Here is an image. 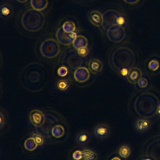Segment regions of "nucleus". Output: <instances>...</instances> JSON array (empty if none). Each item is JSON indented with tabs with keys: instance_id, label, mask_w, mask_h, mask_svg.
<instances>
[{
	"instance_id": "1",
	"label": "nucleus",
	"mask_w": 160,
	"mask_h": 160,
	"mask_svg": "<svg viewBox=\"0 0 160 160\" xmlns=\"http://www.w3.org/2000/svg\"><path fill=\"white\" fill-rule=\"evenodd\" d=\"M19 79L22 86L28 91H41L46 84L47 71L42 64L31 62L22 69Z\"/></svg>"
},
{
	"instance_id": "2",
	"label": "nucleus",
	"mask_w": 160,
	"mask_h": 160,
	"mask_svg": "<svg viewBox=\"0 0 160 160\" xmlns=\"http://www.w3.org/2000/svg\"><path fill=\"white\" fill-rule=\"evenodd\" d=\"M108 59L110 68L118 73L122 68L130 69L134 66L136 56L132 49L121 44L114 46L109 50Z\"/></svg>"
},
{
	"instance_id": "3",
	"label": "nucleus",
	"mask_w": 160,
	"mask_h": 160,
	"mask_svg": "<svg viewBox=\"0 0 160 160\" xmlns=\"http://www.w3.org/2000/svg\"><path fill=\"white\" fill-rule=\"evenodd\" d=\"M160 103V98L156 92L149 89L141 90L135 93L129 101V105H142L143 107L136 114L138 118H150L156 116V111L149 106L157 109Z\"/></svg>"
},
{
	"instance_id": "4",
	"label": "nucleus",
	"mask_w": 160,
	"mask_h": 160,
	"mask_svg": "<svg viewBox=\"0 0 160 160\" xmlns=\"http://www.w3.org/2000/svg\"><path fill=\"white\" fill-rule=\"evenodd\" d=\"M46 21L44 12L32 8L23 9L18 16L19 24L23 30L31 34L41 31L44 28Z\"/></svg>"
},
{
	"instance_id": "5",
	"label": "nucleus",
	"mask_w": 160,
	"mask_h": 160,
	"mask_svg": "<svg viewBox=\"0 0 160 160\" xmlns=\"http://www.w3.org/2000/svg\"><path fill=\"white\" fill-rule=\"evenodd\" d=\"M61 47L57 39L48 38L44 39L40 44L39 52L41 55L48 59H53L57 58L60 53Z\"/></svg>"
},
{
	"instance_id": "6",
	"label": "nucleus",
	"mask_w": 160,
	"mask_h": 160,
	"mask_svg": "<svg viewBox=\"0 0 160 160\" xmlns=\"http://www.w3.org/2000/svg\"><path fill=\"white\" fill-rule=\"evenodd\" d=\"M83 58L79 56L77 49L73 48H67L62 52L59 60L62 64L68 68L73 70L80 67L83 62Z\"/></svg>"
},
{
	"instance_id": "7",
	"label": "nucleus",
	"mask_w": 160,
	"mask_h": 160,
	"mask_svg": "<svg viewBox=\"0 0 160 160\" xmlns=\"http://www.w3.org/2000/svg\"><path fill=\"white\" fill-rule=\"evenodd\" d=\"M126 36L125 28L118 25L111 26L106 30L108 39L114 43H119L124 40Z\"/></svg>"
},
{
	"instance_id": "8",
	"label": "nucleus",
	"mask_w": 160,
	"mask_h": 160,
	"mask_svg": "<svg viewBox=\"0 0 160 160\" xmlns=\"http://www.w3.org/2000/svg\"><path fill=\"white\" fill-rule=\"evenodd\" d=\"M122 13L116 9H108L103 13V29L107 30L111 26L118 25V20Z\"/></svg>"
},
{
	"instance_id": "9",
	"label": "nucleus",
	"mask_w": 160,
	"mask_h": 160,
	"mask_svg": "<svg viewBox=\"0 0 160 160\" xmlns=\"http://www.w3.org/2000/svg\"><path fill=\"white\" fill-rule=\"evenodd\" d=\"M77 34L76 32L71 33L66 32L62 29V27H59L56 32V38L57 41L59 44L66 46L72 44Z\"/></svg>"
},
{
	"instance_id": "10",
	"label": "nucleus",
	"mask_w": 160,
	"mask_h": 160,
	"mask_svg": "<svg viewBox=\"0 0 160 160\" xmlns=\"http://www.w3.org/2000/svg\"><path fill=\"white\" fill-rule=\"evenodd\" d=\"M145 68L149 74L156 75L160 72V56L153 55L149 57L145 62Z\"/></svg>"
},
{
	"instance_id": "11",
	"label": "nucleus",
	"mask_w": 160,
	"mask_h": 160,
	"mask_svg": "<svg viewBox=\"0 0 160 160\" xmlns=\"http://www.w3.org/2000/svg\"><path fill=\"white\" fill-rule=\"evenodd\" d=\"M29 118L32 125L36 128H41L45 123V115L39 109H32L29 112Z\"/></svg>"
},
{
	"instance_id": "12",
	"label": "nucleus",
	"mask_w": 160,
	"mask_h": 160,
	"mask_svg": "<svg viewBox=\"0 0 160 160\" xmlns=\"http://www.w3.org/2000/svg\"><path fill=\"white\" fill-rule=\"evenodd\" d=\"M152 122L148 118H141L137 119L134 124V128L138 133H144L151 128Z\"/></svg>"
},
{
	"instance_id": "13",
	"label": "nucleus",
	"mask_w": 160,
	"mask_h": 160,
	"mask_svg": "<svg viewBox=\"0 0 160 160\" xmlns=\"http://www.w3.org/2000/svg\"><path fill=\"white\" fill-rule=\"evenodd\" d=\"M88 18L91 24L97 28L102 27L104 22L103 14L98 10L93 9L89 12Z\"/></svg>"
},
{
	"instance_id": "14",
	"label": "nucleus",
	"mask_w": 160,
	"mask_h": 160,
	"mask_svg": "<svg viewBox=\"0 0 160 160\" xmlns=\"http://www.w3.org/2000/svg\"><path fill=\"white\" fill-rule=\"evenodd\" d=\"M74 79L80 83L86 82L90 78V71L84 66H80L74 71Z\"/></svg>"
},
{
	"instance_id": "15",
	"label": "nucleus",
	"mask_w": 160,
	"mask_h": 160,
	"mask_svg": "<svg viewBox=\"0 0 160 160\" xmlns=\"http://www.w3.org/2000/svg\"><path fill=\"white\" fill-rule=\"evenodd\" d=\"M142 76V70L137 66H133L129 69V73L126 78L130 84L135 85Z\"/></svg>"
},
{
	"instance_id": "16",
	"label": "nucleus",
	"mask_w": 160,
	"mask_h": 160,
	"mask_svg": "<svg viewBox=\"0 0 160 160\" xmlns=\"http://www.w3.org/2000/svg\"><path fill=\"white\" fill-rule=\"evenodd\" d=\"M88 68L91 74H97L102 71L104 66L100 59L91 58L88 63Z\"/></svg>"
},
{
	"instance_id": "17",
	"label": "nucleus",
	"mask_w": 160,
	"mask_h": 160,
	"mask_svg": "<svg viewBox=\"0 0 160 160\" xmlns=\"http://www.w3.org/2000/svg\"><path fill=\"white\" fill-rule=\"evenodd\" d=\"M94 136L99 139H104L108 136L110 133L109 128L105 124H99L94 129Z\"/></svg>"
},
{
	"instance_id": "18",
	"label": "nucleus",
	"mask_w": 160,
	"mask_h": 160,
	"mask_svg": "<svg viewBox=\"0 0 160 160\" xmlns=\"http://www.w3.org/2000/svg\"><path fill=\"white\" fill-rule=\"evenodd\" d=\"M88 39L82 35H77L76 38H75L72 43V46L76 49L88 47Z\"/></svg>"
},
{
	"instance_id": "19",
	"label": "nucleus",
	"mask_w": 160,
	"mask_h": 160,
	"mask_svg": "<svg viewBox=\"0 0 160 160\" xmlns=\"http://www.w3.org/2000/svg\"><path fill=\"white\" fill-rule=\"evenodd\" d=\"M30 4L32 9L42 11L47 8L48 0H31Z\"/></svg>"
},
{
	"instance_id": "20",
	"label": "nucleus",
	"mask_w": 160,
	"mask_h": 160,
	"mask_svg": "<svg viewBox=\"0 0 160 160\" xmlns=\"http://www.w3.org/2000/svg\"><path fill=\"white\" fill-rule=\"evenodd\" d=\"M131 148L128 144H122L118 149V154L123 159H128L131 156Z\"/></svg>"
},
{
	"instance_id": "21",
	"label": "nucleus",
	"mask_w": 160,
	"mask_h": 160,
	"mask_svg": "<svg viewBox=\"0 0 160 160\" xmlns=\"http://www.w3.org/2000/svg\"><path fill=\"white\" fill-rule=\"evenodd\" d=\"M82 160H98V154L91 149H84L82 151Z\"/></svg>"
},
{
	"instance_id": "22",
	"label": "nucleus",
	"mask_w": 160,
	"mask_h": 160,
	"mask_svg": "<svg viewBox=\"0 0 160 160\" xmlns=\"http://www.w3.org/2000/svg\"><path fill=\"white\" fill-rule=\"evenodd\" d=\"M65 129L63 126L57 124L51 129V134L55 138H60L64 135Z\"/></svg>"
},
{
	"instance_id": "23",
	"label": "nucleus",
	"mask_w": 160,
	"mask_h": 160,
	"mask_svg": "<svg viewBox=\"0 0 160 160\" xmlns=\"http://www.w3.org/2000/svg\"><path fill=\"white\" fill-rule=\"evenodd\" d=\"M90 140V136L89 134L86 131L79 132L76 137V141L78 144L81 145L86 144Z\"/></svg>"
},
{
	"instance_id": "24",
	"label": "nucleus",
	"mask_w": 160,
	"mask_h": 160,
	"mask_svg": "<svg viewBox=\"0 0 160 160\" xmlns=\"http://www.w3.org/2000/svg\"><path fill=\"white\" fill-rule=\"evenodd\" d=\"M38 146V145L37 144L32 137H30L26 139L24 143V146L25 149L29 151H32L35 150Z\"/></svg>"
},
{
	"instance_id": "25",
	"label": "nucleus",
	"mask_w": 160,
	"mask_h": 160,
	"mask_svg": "<svg viewBox=\"0 0 160 160\" xmlns=\"http://www.w3.org/2000/svg\"><path fill=\"white\" fill-rule=\"evenodd\" d=\"M62 29L68 33L74 32L76 31V24L75 23L72 21H65L62 26H61Z\"/></svg>"
},
{
	"instance_id": "26",
	"label": "nucleus",
	"mask_w": 160,
	"mask_h": 160,
	"mask_svg": "<svg viewBox=\"0 0 160 160\" xmlns=\"http://www.w3.org/2000/svg\"><path fill=\"white\" fill-rule=\"evenodd\" d=\"M70 86V82L68 79H61L57 82V87L58 89L62 91H66Z\"/></svg>"
},
{
	"instance_id": "27",
	"label": "nucleus",
	"mask_w": 160,
	"mask_h": 160,
	"mask_svg": "<svg viewBox=\"0 0 160 160\" xmlns=\"http://www.w3.org/2000/svg\"><path fill=\"white\" fill-rule=\"evenodd\" d=\"M135 85L139 90H146L148 89L147 88L149 86V81L146 77L142 76L141 79H139Z\"/></svg>"
},
{
	"instance_id": "28",
	"label": "nucleus",
	"mask_w": 160,
	"mask_h": 160,
	"mask_svg": "<svg viewBox=\"0 0 160 160\" xmlns=\"http://www.w3.org/2000/svg\"><path fill=\"white\" fill-rule=\"evenodd\" d=\"M11 8L8 4H3L1 7V15L2 18H7L11 14Z\"/></svg>"
},
{
	"instance_id": "29",
	"label": "nucleus",
	"mask_w": 160,
	"mask_h": 160,
	"mask_svg": "<svg viewBox=\"0 0 160 160\" xmlns=\"http://www.w3.org/2000/svg\"><path fill=\"white\" fill-rule=\"evenodd\" d=\"M32 137L34 138V139L35 140L38 146H41L43 144L44 142V139L42 135L38 133H33L32 135Z\"/></svg>"
},
{
	"instance_id": "30",
	"label": "nucleus",
	"mask_w": 160,
	"mask_h": 160,
	"mask_svg": "<svg viewBox=\"0 0 160 160\" xmlns=\"http://www.w3.org/2000/svg\"><path fill=\"white\" fill-rule=\"evenodd\" d=\"M68 68L64 66H60L57 71L58 74L61 77H65L68 73Z\"/></svg>"
},
{
	"instance_id": "31",
	"label": "nucleus",
	"mask_w": 160,
	"mask_h": 160,
	"mask_svg": "<svg viewBox=\"0 0 160 160\" xmlns=\"http://www.w3.org/2000/svg\"><path fill=\"white\" fill-rule=\"evenodd\" d=\"M77 52L79 56H81V58H85L89 54V51L88 47H86V48H82L77 49Z\"/></svg>"
},
{
	"instance_id": "32",
	"label": "nucleus",
	"mask_w": 160,
	"mask_h": 160,
	"mask_svg": "<svg viewBox=\"0 0 160 160\" xmlns=\"http://www.w3.org/2000/svg\"><path fill=\"white\" fill-rule=\"evenodd\" d=\"M72 158L74 160H82V151L76 150L72 153Z\"/></svg>"
},
{
	"instance_id": "33",
	"label": "nucleus",
	"mask_w": 160,
	"mask_h": 160,
	"mask_svg": "<svg viewBox=\"0 0 160 160\" xmlns=\"http://www.w3.org/2000/svg\"><path fill=\"white\" fill-rule=\"evenodd\" d=\"M125 3L129 5H134L138 4L140 0H122Z\"/></svg>"
},
{
	"instance_id": "34",
	"label": "nucleus",
	"mask_w": 160,
	"mask_h": 160,
	"mask_svg": "<svg viewBox=\"0 0 160 160\" xmlns=\"http://www.w3.org/2000/svg\"><path fill=\"white\" fill-rule=\"evenodd\" d=\"M73 1L78 2V3H86L91 1H92L94 0H72Z\"/></svg>"
},
{
	"instance_id": "35",
	"label": "nucleus",
	"mask_w": 160,
	"mask_h": 160,
	"mask_svg": "<svg viewBox=\"0 0 160 160\" xmlns=\"http://www.w3.org/2000/svg\"><path fill=\"white\" fill-rule=\"evenodd\" d=\"M4 116H3V114L2 112H1V128H2L3 125H4V123H3V121H4Z\"/></svg>"
},
{
	"instance_id": "36",
	"label": "nucleus",
	"mask_w": 160,
	"mask_h": 160,
	"mask_svg": "<svg viewBox=\"0 0 160 160\" xmlns=\"http://www.w3.org/2000/svg\"><path fill=\"white\" fill-rule=\"evenodd\" d=\"M156 116L158 117H160V103L159 104L158 108H157V110H156Z\"/></svg>"
},
{
	"instance_id": "37",
	"label": "nucleus",
	"mask_w": 160,
	"mask_h": 160,
	"mask_svg": "<svg viewBox=\"0 0 160 160\" xmlns=\"http://www.w3.org/2000/svg\"><path fill=\"white\" fill-rule=\"evenodd\" d=\"M18 2H19V3H25V2H26L28 0H16Z\"/></svg>"
},
{
	"instance_id": "38",
	"label": "nucleus",
	"mask_w": 160,
	"mask_h": 160,
	"mask_svg": "<svg viewBox=\"0 0 160 160\" xmlns=\"http://www.w3.org/2000/svg\"><path fill=\"white\" fill-rule=\"evenodd\" d=\"M111 160H121V158H120L119 157H118V156H115V157L112 158Z\"/></svg>"
},
{
	"instance_id": "39",
	"label": "nucleus",
	"mask_w": 160,
	"mask_h": 160,
	"mask_svg": "<svg viewBox=\"0 0 160 160\" xmlns=\"http://www.w3.org/2000/svg\"><path fill=\"white\" fill-rule=\"evenodd\" d=\"M140 160H152V159H150V158H143Z\"/></svg>"
}]
</instances>
